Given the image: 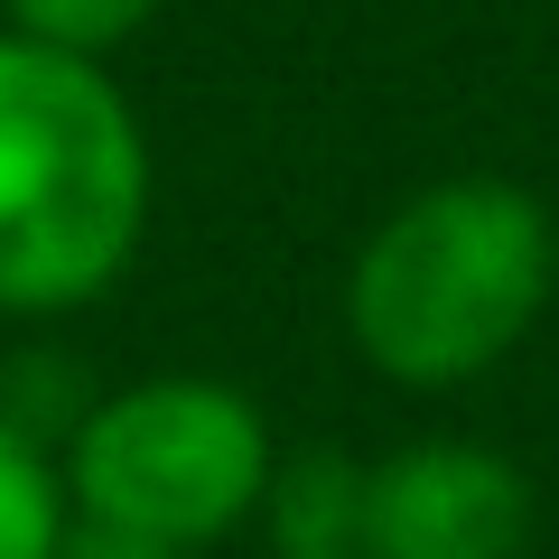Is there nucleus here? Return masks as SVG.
Returning <instances> with one entry per match:
<instances>
[{"label": "nucleus", "mask_w": 559, "mask_h": 559, "mask_svg": "<svg viewBox=\"0 0 559 559\" xmlns=\"http://www.w3.org/2000/svg\"><path fill=\"white\" fill-rule=\"evenodd\" d=\"M57 559H187V550H168V540H140V532H112V522H75V513H66Z\"/></svg>", "instance_id": "6e6552de"}, {"label": "nucleus", "mask_w": 559, "mask_h": 559, "mask_svg": "<svg viewBox=\"0 0 559 559\" xmlns=\"http://www.w3.org/2000/svg\"><path fill=\"white\" fill-rule=\"evenodd\" d=\"M252 532L271 540V559H345L355 532H364V457H345L326 439L280 448Z\"/></svg>", "instance_id": "39448f33"}, {"label": "nucleus", "mask_w": 559, "mask_h": 559, "mask_svg": "<svg viewBox=\"0 0 559 559\" xmlns=\"http://www.w3.org/2000/svg\"><path fill=\"white\" fill-rule=\"evenodd\" d=\"M559 299V215L513 178H429L364 224L336 318L392 392H466L540 336Z\"/></svg>", "instance_id": "f257e3e1"}, {"label": "nucleus", "mask_w": 559, "mask_h": 559, "mask_svg": "<svg viewBox=\"0 0 559 559\" xmlns=\"http://www.w3.org/2000/svg\"><path fill=\"white\" fill-rule=\"evenodd\" d=\"M57 540H66L57 457L0 419V559H57Z\"/></svg>", "instance_id": "423d86ee"}, {"label": "nucleus", "mask_w": 559, "mask_h": 559, "mask_svg": "<svg viewBox=\"0 0 559 559\" xmlns=\"http://www.w3.org/2000/svg\"><path fill=\"white\" fill-rule=\"evenodd\" d=\"M159 159L131 84L0 28V318L57 326L112 299L150 242Z\"/></svg>", "instance_id": "f03ea898"}, {"label": "nucleus", "mask_w": 559, "mask_h": 559, "mask_svg": "<svg viewBox=\"0 0 559 559\" xmlns=\"http://www.w3.org/2000/svg\"><path fill=\"white\" fill-rule=\"evenodd\" d=\"M280 466V429L234 373H140L84 401L57 448V485L75 522L168 540V550H224L261 522V485Z\"/></svg>", "instance_id": "7ed1b4c3"}, {"label": "nucleus", "mask_w": 559, "mask_h": 559, "mask_svg": "<svg viewBox=\"0 0 559 559\" xmlns=\"http://www.w3.org/2000/svg\"><path fill=\"white\" fill-rule=\"evenodd\" d=\"M540 532V495L495 439L429 429L364 457L355 559H522Z\"/></svg>", "instance_id": "20e7f679"}, {"label": "nucleus", "mask_w": 559, "mask_h": 559, "mask_svg": "<svg viewBox=\"0 0 559 559\" xmlns=\"http://www.w3.org/2000/svg\"><path fill=\"white\" fill-rule=\"evenodd\" d=\"M345 559H355V550H345Z\"/></svg>", "instance_id": "1a4fd4ad"}, {"label": "nucleus", "mask_w": 559, "mask_h": 559, "mask_svg": "<svg viewBox=\"0 0 559 559\" xmlns=\"http://www.w3.org/2000/svg\"><path fill=\"white\" fill-rule=\"evenodd\" d=\"M150 20H159V0H0V28H20L38 47H66V57H103V66Z\"/></svg>", "instance_id": "0eeeda50"}]
</instances>
